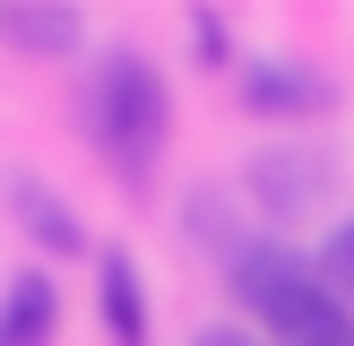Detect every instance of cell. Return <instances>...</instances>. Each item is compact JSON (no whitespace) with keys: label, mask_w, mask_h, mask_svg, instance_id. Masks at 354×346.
I'll return each mask as SVG.
<instances>
[{"label":"cell","mask_w":354,"mask_h":346,"mask_svg":"<svg viewBox=\"0 0 354 346\" xmlns=\"http://www.w3.org/2000/svg\"><path fill=\"white\" fill-rule=\"evenodd\" d=\"M234 294H242V311H251V320H268L286 346L354 329L346 303L320 286V260L286 251V242H251V251H234Z\"/></svg>","instance_id":"6da1fadb"},{"label":"cell","mask_w":354,"mask_h":346,"mask_svg":"<svg viewBox=\"0 0 354 346\" xmlns=\"http://www.w3.org/2000/svg\"><path fill=\"white\" fill-rule=\"evenodd\" d=\"M165 121H173L165 78H156L138 52H113V61H104V86H95V147L113 156L121 173H147L156 147H165Z\"/></svg>","instance_id":"7a4b0ae2"},{"label":"cell","mask_w":354,"mask_h":346,"mask_svg":"<svg viewBox=\"0 0 354 346\" xmlns=\"http://www.w3.org/2000/svg\"><path fill=\"white\" fill-rule=\"evenodd\" d=\"M0 44H17V52H78V9H69V0H9V9H0Z\"/></svg>","instance_id":"3957f363"},{"label":"cell","mask_w":354,"mask_h":346,"mask_svg":"<svg viewBox=\"0 0 354 346\" xmlns=\"http://www.w3.org/2000/svg\"><path fill=\"white\" fill-rule=\"evenodd\" d=\"M52 320H61L52 277H44V268L9 277V303H0V346H52Z\"/></svg>","instance_id":"277c9868"},{"label":"cell","mask_w":354,"mask_h":346,"mask_svg":"<svg viewBox=\"0 0 354 346\" xmlns=\"http://www.w3.org/2000/svg\"><path fill=\"white\" fill-rule=\"evenodd\" d=\"M104 329H113V346H147V303H138V268L130 251H104Z\"/></svg>","instance_id":"5b68a950"},{"label":"cell","mask_w":354,"mask_h":346,"mask_svg":"<svg viewBox=\"0 0 354 346\" xmlns=\"http://www.w3.org/2000/svg\"><path fill=\"white\" fill-rule=\"evenodd\" d=\"M17 217H26V225H44V242H52V251H69V242H78V225H69V217H61V208H52L35 182H17Z\"/></svg>","instance_id":"8992f818"},{"label":"cell","mask_w":354,"mask_h":346,"mask_svg":"<svg viewBox=\"0 0 354 346\" xmlns=\"http://www.w3.org/2000/svg\"><path fill=\"white\" fill-rule=\"evenodd\" d=\"M320 286H328V294H354V217L320 242Z\"/></svg>","instance_id":"52a82bcc"},{"label":"cell","mask_w":354,"mask_h":346,"mask_svg":"<svg viewBox=\"0 0 354 346\" xmlns=\"http://www.w3.org/2000/svg\"><path fill=\"white\" fill-rule=\"evenodd\" d=\"M199 346H251L242 329H199Z\"/></svg>","instance_id":"ba28073f"},{"label":"cell","mask_w":354,"mask_h":346,"mask_svg":"<svg viewBox=\"0 0 354 346\" xmlns=\"http://www.w3.org/2000/svg\"><path fill=\"white\" fill-rule=\"evenodd\" d=\"M303 346H354V329H337V338H303Z\"/></svg>","instance_id":"9c48e42d"}]
</instances>
